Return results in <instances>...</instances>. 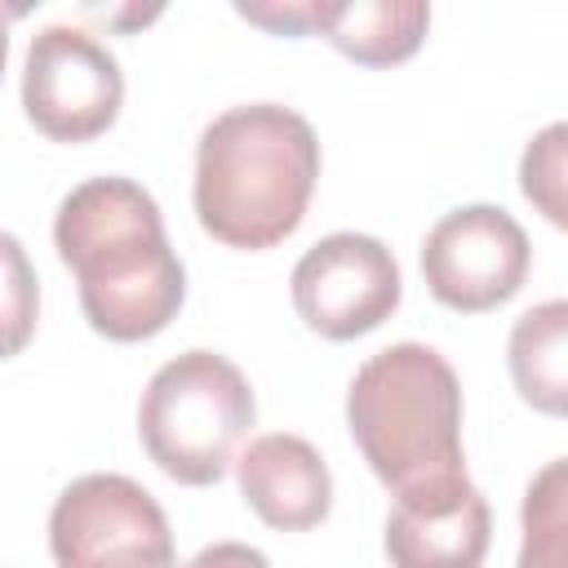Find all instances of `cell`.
<instances>
[{"label":"cell","mask_w":568,"mask_h":568,"mask_svg":"<svg viewBox=\"0 0 568 568\" xmlns=\"http://www.w3.org/2000/svg\"><path fill=\"white\" fill-rule=\"evenodd\" d=\"M53 248L80 284V311L106 342H146L173 324L186 271L164 235V213L133 178L71 186L53 217Z\"/></svg>","instance_id":"obj_1"},{"label":"cell","mask_w":568,"mask_h":568,"mask_svg":"<svg viewBox=\"0 0 568 568\" xmlns=\"http://www.w3.org/2000/svg\"><path fill=\"white\" fill-rule=\"evenodd\" d=\"M320 178V138L280 102L222 111L195 146V217L226 248H275L288 240Z\"/></svg>","instance_id":"obj_2"},{"label":"cell","mask_w":568,"mask_h":568,"mask_svg":"<svg viewBox=\"0 0 568 568\" xmlns=\"http://www.w3.org/2000/svg\"><path fill=\"white\" fill-rule=\"evenodd\" d=\"M346 430L395 501L466 484L462 382L435 346L395 342L368 355L346 390Z\"/></svg>","instance_id":"obj_3"},{"label":"cell","mask_w":568,"mask_h":568,"mask_svg":"<svg viewBox=\"0 0 568 568\" xmlns=\"http://www.w3.org/2000/svg\"><path fill=\"white\" fill-rule=\"evenodd\" d=\"M257 417L248 377L217 351H182L160 364L138 404L146 457L186 488L217 484Z\"/></svg>","instance_id":"obj_4"},{"label":"cell","mask_w":568,"mask_h":568,"mask_svg":"<svg viewBox=\"0 0 568 568\" xmlns=\"http://www.w3.org/2000/svg\"><path fill=\"white\" fill-rule=\"evenodd\" d=\"M58 568H178L164 506L129 475L93 470L71 479L49 510Z\"/></svg>","instance_id":"obj_5"},{"label":"cell","mask_w":568,"mask_h":568,"mask_svg":"<svg viewBox=\"0 0 568 568\" xmlns=\"http://www.w3.org/2000/svg\"><path fill=\"white\" fill-rule=\"evenodd\" d=\"M124 102L115 53L84 27L49 22L27 44L22 111L53 142H89L106 133Z\"/></svg>","instance_id":"obj_6"},{"label":"cell","mask_w":568,"mask_h":568,"mask_svg":"<svg viewBox=\"0 0 568 568\" xmlns=\"http://www.w3.org/2000/svg\"><path fill=\"white\" fill-rule=\"evenodd\" d=\"M532 266L524 226L497 204H462L444 213L422 244V275L439 306L479 315L506 306Z\"/></svg>","instance_id":"obj_7"},{"label":"cell","mask_w":568,"mask_h":568,"mask_svg":"<svg viewBox=\"0 0 568 568\" xmlns=\"http://www.w3.org/2000/svg\"><path fill=\"white\" fill-rule=\"evenodd\" d=\"M288 284L302 324L328 342H355L382 328L404 293L395 253L359 231H333L311 244Z\"/></svg>","instance_id":"obj_8"},{"label":"cell","mask_w":568,"mask_h":568,"mask_svg":"<svg viewBox=\"0 0 568 568\" xmlns=\"http://www.w3.org/2000/svg\"><path fill=\"white\" fill-rule=\"evenodd\" d=\"M493 541V510L466 479L444 493L399 497L386 515L390 568H479Z\"/></svg>","instance_id":"obj_9"},{"label":"cell","mask_w":568,"mask_h":568,"mask_svg":"<svg viewBox=\"0 0 568 568\" xmlns=\"http://www.w3.org/2000/svg\"><path fill=\"white\" fill-rule=\"evenodd\" d=\"M231 466L240 479V497L262 524L280 532H306L324 524L333 506V475L311 439L271 430L248 439V448Z\"/></svg>","instance_id":"obj_10"},{"label":"cell","mask_w":568,"mask_h":568,"mask_svg":"<svg viewBox=\"0 0 568 568\" xmlns=\"http://www.w3.org/2000/svg\"><path fill=\"white\" fill-rule=\"evenodd\" d=\"M430 4L422 0H320L315 31L359 67H395L426 40Z\"/></svg>","instance_id":"obj_11"},{"label":"cell","mask_w":568,"mask_h":568,"mask_svg":"<svg viewBox=\"0 0 568 568\" xmlns=\"http://www.w3.org/2000/svg\"><path fill=\"white\" fill-rule=\"evenodd\" d=\"M564 351H568V302L564 297H550L515 320L506 364H510L519 399L546 417H564L568 408V355Z\"/></svg>","instance_id":"obj_12"},{"label":"cell","mask_w":568,"mask_h":568,"mask_svg":"<svg viewBox=\"0 0 568 568\" xmlns=\"http://www.w3.org/2000/svg\"><path fill=\"white\" fill-rule=\"evenodd\" d=\"M564 497H568V462H546L524 493V541L515 568H564Z\"/></svg>","instance_id":"obj_13"},{"label":"cell","mask_w":568,"mask_h":568,"mask_svg":"<svg viewBox=\"0 0 568 568\" xmlns=\"http://www.w3.org/2000/svg\"><path fill=\"white\" fill-rule=\"evenodd\" d=\"M40 280L18 235L0 231V359H13L36 337Z\"/></svg>","instance_id":"obj_14"},{"label":"cell","mask_w":568,"mask_h":568,"mask_svg":"<svg viewBox=\"0 0 568 568\" xmlns=\"http://www.w3.org/2000/svg\"><path fill=\"white\" fill-rule=\"evenodd\" d=\"M564 146H568V124H546L519 160V186L537 204V213L550 226H568V200H564Z\"/></svg>","instance_id":"obj_15"},{"label":"cell","mask_w":568,"mask_h":568,"mask_svg":"<svg viewBox=\"0 0 568 568\" xmlns=\"http://www.w3.org/2000/svg\"><path fill=\"white\" fill-rule=\"evenodd\" d=\"M315 9L320 0H262V4H235L240 18L275 31V36H311L315 31Z\"/></svg>","instance_id":"obj_16"},{"label":"cell","mask_w":568,"mask_h":568,"mask_svg":"<svg viewBox=\"0 0 568 568\" xmlns=\"http://www.w3.org/2000/svg\"><path fill=\"white\" fill-rule=\"evenodd\" d=\"M182 568H271V559L244 541H213L200 555H191Z\"/></svg>","instance_id":"obj_17"},{"label":"cell","mask_w":568,"mask_h":568,"mask_svg":"<svg viewBox=\"0 0 568 568\" xmlns=\"http://www.w3.org/2000/svg\"><path fill=\"white\" fill-rule=\"evenodd\" d=\"M9 9H0V75H4V58H9Z\"/></svg>","instance_id":"obj_18"}]
</instances>
